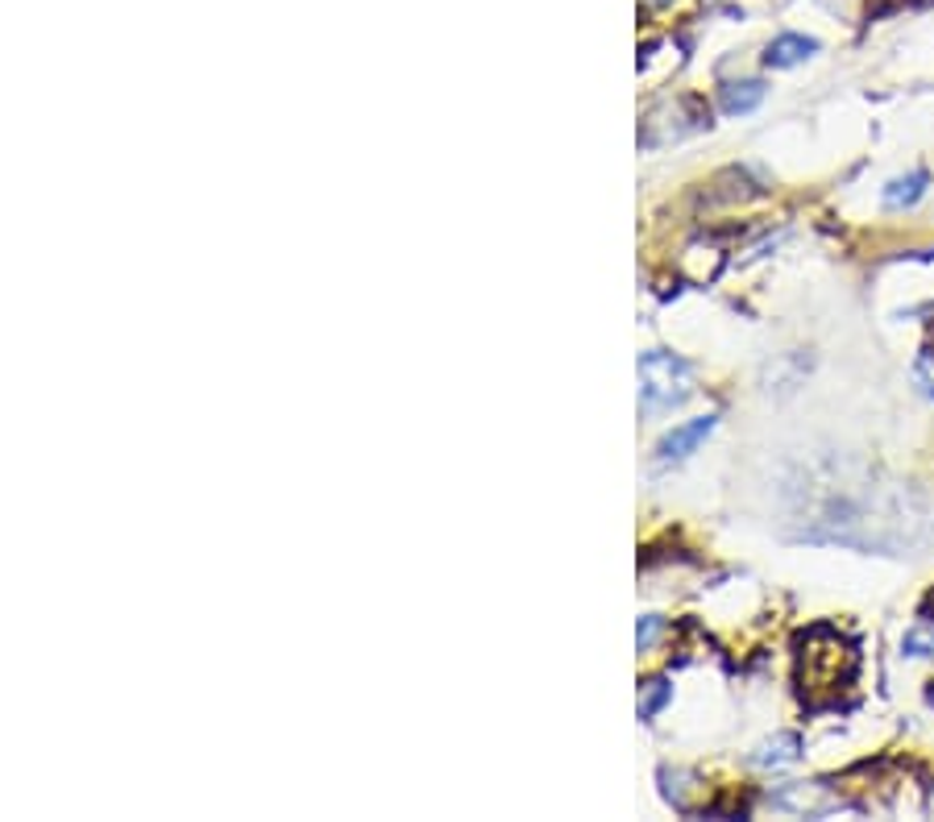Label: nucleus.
<instances>
[{
  "label": "nucleus",
  "mask_w": 934,
  "mask_h": 822,
  "mask_svg": "<svg viewBox=\"0 0 934 822\" xmlns=\"http://www.w3.org/2000/svg\"><path fill=\"white\" fill-rule=\"evenodd\" d=\"M806 536L864 548H901L922 540V507L906 486H872V478H809Z\"/></svg>",
  "instance_id": "1"
},
{
  "label": "nucleus",
  "mask_w": 934,
  "mask_h": 822,
  "mask_svg": "<svg viewBox=\"0 0 934 822\" xmlns=\"http://www.w3.org/2000/svg\"><path fill=\"white\" fill-rule=\"evenodd\" d=\"M855 669H860V656L848 635H839L827 623L809 628L797 656V681H802V698L814 711L835 706L839 690H848L855 681Z\"/></svg>",
  "instance_id": "2"
},
{
  "label": "nucleus",
  "mask_w": 934,
  "mask_h": 822,
  "mask_svg": "<svg viewBox=\"0 0 934 822\" xmlns=\"http://www.w3.org/2000/svg\"><path fill=\"white\" fill-rule=\"evenodd\" d=\"M694 374L682 358L664 354V349H652L640 358V407L648 416H661V412H673L689 400V386Z\"/></svg>",
  "instance_id": "3"
},
{
  "label": "nucleus",
  "mask_w": 934,
  "mask_h": 822,
  "mask_svg": "<svg viewBox=\"0 0 934 822\" xmlns=\"http://www.w3.org/2000/svg\"><path fill=\"white\" fill-rule=\"evenodd\" d=\"M719 428V416H698V420L677 424L673 432H664L661 444H657V465H677L685 462L689 453H698V444Z\"/></svg>",
  "instance_id": "4"
},
{
  "label": "nucleus",
  "mask_w": 934,
  "mask_h": 822,
  "mask_svg": "<svg viewBox=\"0 0 934 822\" xmlns=\"http://www.w3.org/2000/svg\"><path fill=\"white\" fill-rule=\"evenodd\" d=\"M809 55H818V38H809V34H781V38L768 43L765 63L777 67V71H789V67L806 63Z\"/></svg>",
  "instance_id": "5"
},
{
  "label": "nucleus",
  "mask_w": 934,
  "mask_h": 822,
  "mask_svg": "<svg viewBox=\"0 0 934 822\" xmlns=\"http://www.w3.org/2000/svg\"><path fill=\"white\" fill-rule=\"evenodd\" d=\"M797 757H802V739L793 736V731H777V736L765 739V743L756 748L752 764H756V769H785V764H793Z\"/></svg>",
  "instance_id": "6"
},
{
  "label": "nucleus",
  "mask_w": 934,
  "mask_h": 822,
  "mask_svg": "<svg viewBox=\"0 0 934 822\" xmlns=\"http://www.w3.org/2000/svg\"><path fill=\"white\" fill-rule=\"evenodd\" d=\"M926 183H931V175L926 170H910V175H901V179H892L889 188H885V195H880V204L892 212H901V209H913L922 195H926Z\"/></svg>",
  "instance_id": "7"
},
{
  "label": "nucleus",
  "mask_w": 934,
  "mask_h": 822,
  "mask_svg": "<svg viewBox=\"0 0 934 822\" xmlns=\"http://www.w3.org/2000/svg\"><path fill=\"white\" fill-rule=\"evenodd\" d=\"M768 96V87L760 80H744V84H726L723 96H719V108L726 117H744L752 108H760V100Z\"/></svg>",
  "instance_id": "8"
},
{
  "label": "nucleus",
  "mask_w": 934,
  "mask_h": 822,
  "mask_svg": "<svg viewBox=\"0 0 934 822\" xmlns=\"http://www.w3.org/2000/svg\"><path fill=\"white\" fill-rule=\"evenodd\" d=\"M673 698V686L664 681V677H652V681H643V698H640V718H657L664 702Z\"/></svg>",
  "instance_id": "9"
},
{
  "label": "nucleus",
  "mask_w": 934,
  "mask_h": 822,
  "mask_svg": "<svg viewBox=\"0 0 934 822\" xmlns=\"http://www.w3.org/2000/svg\"><path fill=\"white\" fill-rule=\"evenodd\" d=\"M913 382L922 386L926 400H934V345L918 349V358H913Z\"/></svg>",
  "instance_id": "10"
},
{
  "label": "nucleus",
  "mask_w": 934,
  "mask_h": 822,
  "mask_svg": "<svg viewBox=\"0 0 934 822\" xmlns=\"http://www.w3.org/2000/svg\"><path fill=\"white\" fill-rule=\"evenodd\" d=\"M901 653H906V656H934V623H922V628L906 632V640H901Z\"/></svg>",
  "instance_id": "11"
},
{
  "label": "nucleus",
  "mask_w": 934,
  "mask_h": 822,
  "mask_svg": "<svg viewBox=\"0 0 934 822\" xmlns=\"http://www.w3.org/2000/svg\"><path fill=\"white\" fill-rule=\"evenodd\" d=\"M657 635H661V619H657V615H643L640 628H636V644H640V653H648V648L657 644Z\"/></svg>",
  "instance_id": "12"
},
{
  "label": "nucleus",
  "mask_w": 934,
  "mask_h": 822,
  "mask_svg": "<svg viewBox=\"0 0 934 822\" xmlns=\"http://www.w3.org/2000/svg\"><path fill=\"white\" fill-rule=\"evenodd\" d=\"M918 619H926V623H934V591L918 603Z\"/></svg>",
  "instance_id": "13"
},
{
  "label": "nucleus",
  "mask_w": 934,
  "mask_h": 822,
  "mask_svg": "<svg viewBox=\"0 0 934 822\" xmlns=\"http://www.w3.org/2000/svg\"><path fill=\"white\" fill-rule=\"evenodd\" d=\"M926 698H931V702H934V681H931V690H926Z\"/></svg>",
  "instance_id": "14"
},
{
  "label": "nucleus",
  "mask_w": 934,
  "mask_h": 822,
  "mask_svg": "<svg viewBox=\"0 0 934 822\" xmlns=\"http://www.w3.org/2000/svg\"><path fill=\"white\" fill-rule=\"evenodd\" d=\"M657 4H669V0H657Z\"/></svg>",
  "instance_id": "15"
}]
</instances>
